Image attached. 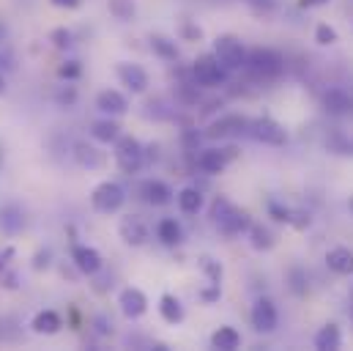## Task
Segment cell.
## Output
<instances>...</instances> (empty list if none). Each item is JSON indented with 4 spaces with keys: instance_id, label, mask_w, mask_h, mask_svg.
<instances>
[{
    "instance_id": "obj_44",
    "label": "cell",
    "mask_w": 353,
    "mask_h": 351,
    "mask_svg": "<svg viewBox=\"0 0 353 351\" xmlns=\"http://www.w3.org/2000/svg\"><path fill=\"white\" fill-rule=\"evenodd\" d=\"M3 36H6V30H3V25H0V39H3Z\"/></svg>"
},
{
    "instance_id": "obj_19",
    "label": "cell",
    "mask_w": 353,
    "mask_h": 351,
    "mask_svg": "<svg viewBox=\"0 0 353 351\" xmlns=\"http://www.w3.org/2000/svg\"><path fill=\"white\" fill-rule=\"evenodd\" d=\"M323 104H326V110L334 113V115H351L353 113V99L343 91V88H332V91H326Z\"/></svg>"
},
{
    "instance_id": "obj_6",
    "label": "cell",
    "mask_w": 353,
    "mask_h": 351,
    "mask_svg": "<svg viewBox=\"0 0 353 351\" xmlns=\"http://www.w3.org/2000/svg\"><path fill=\"white\" fill-rule=\"evenodd\" d=\"M247 66L258 77H276L282 72V55L274 50H252L247 55Z\"/></svg>"
},
{
    "instance_id": "obj_12",
    "label": "cell",
    "mask_w": 353,
    "mask_h": 351,
    "mask_svg": "<svg viewBox=\"0 0 353 351\" xmlns=\"http://www.w3.org/2000/svg\"><path fill=\"white\" fill-rule=\"evenodd\" d=\"M244 126H247V121H244L241 115H225V118L214 121V124L205 129V137H208V140H225V137L239 135Z\"/></svg>"
},
{
    "instance_id": "obj_2",
    "label": "cell",
    "mask_w": 353,
    "mask_h": 351,
    "mask_svg": "<svg viewBox=\"0 0 353 351\" xmlns=\"http://www.w3.org/2000/svg\"><path fill=\"white\" fill-rule=\"evenodd\" d=\"M214 58L222 64L225 72H233L247 64V50L236 36H219L214 41Z\"/></svg>"
},
{
    "instance_id": "obj_45",
    "label": "cell",
    "mask_w": 353,
    "mask_h": 351,
    "mask_svg": "<svg viewBox=\"0 0 353 351\" xmlns=\"http://www.w3.org/2000/svg\"><path fill=\"white\" fill-rule=\"evenodd\" d=\"M0 165H3V151H0Z\"/></svg>"
},
{
    "instance_id": "obj_46",
    "label": "cell",
    "mask_w": 353,
    "mask_h": 351,
    "mask_svg": "<svg viewBox=\"0 0 353 351\" xmlns=\"http://www.w3.org/2000/svg\"><path fill=\"white\" fill-rule=\"evenodd\" d=\"M351 302H353V288H351Z\"/></svg>"
},
{
    "instance_id": "obj_32",
    "label": "cell",
    "mask_w": 353,
    "mask_h": 351,
    "mask_svg": "<svg viewBox=\"0 0 353 351\" xmlns=\"http://www.w3.org/2000/svg\"><path fill=\"white\" fill-rule=\"evenodd\" d=\"M315 41H318V44H323V47H329V44H334V41H337V30H334L332 25L321 22V25L315 28Z\"/></svg>"
},
{
    "instance_id": "obj_15",
    "label": "cell",
    "mask_w": 353,
    "mask_h": 351,
    "mask_svg": "<svg viewBox=\"0 0 353 351\" xmlns=\"http://www.w3.org/2000/svg\"><path fill=\"white\" fill-rule=\"evenodd\" d=\"M143 198H145V203H151V206H168V203L173 200V189H170L165 181H159V178H148V181L143 184Z\"/></svg>"
},
{
    "instance_id": "obj_25",
    "label": "cell",
    "mask_w": 353,
    "mask_h": 351,
    "mask_svg": "<svg viewBox=\"0 0 353 351\" xmlns=\"http://www.w3.org/2000/svg\"><path fill=\"white\" fill-rule=\"evenodd\" d=\"M176 200H178V209L183 214H197L203 209V195H200L197 187H183L176 195Z\"/></svg>"
},
{
    "instance_id": "obj_43",
    "label": "cell",
    "mask_w": 353,
    "mask_h": 351,
    "mask_svg": "<svg viewBox=\"0 0 353 351\" xmlns=\"http://www.w3.org/2000/svg\"><path fill=\"white\" fill-rule=\"evenodd\" d=\"M348 209L353 211V195H351V200H348Z\"/></svg>"
},
{
    "instance_id": "obj_36",
    "label": "cell",
    "mask_w": 353,
    "mask_h": 351,
    "mask_svg": "<svg viewBox=\"0 0 353 351\" xmlns=\"http://www.w3.org/2000/svg\"><path fill=\"white\" fill-rule=\"evenodd\" d=\"M80 72H83V69H80V64H77V61H69V64H63V66H61V77H66V80H77V77H80Z\"/></svg>"
},
{
    "instance_id": "obj_8",
    "label": "cell",
    "mask_w": 353,
    "mask_h": 351,
    "mask_svg": "<svg viewBox=\"0 0 353 351\" xmlns=\"http://www.w3.org/2000/svg\"><path fill=\"white\" fill-rule=\"evenodd\" d=\"M233 160H236V151H233V149H205V151L197 157V168H200L203 173L216 176V173H222Z\"/></svg>"
},
{
    "instance_id": "obj_13",
    "label": "cell",
    "mask_w": 353,
    "mask_h": 351,
    "mask_svg": "<svg viewBox=\"0 0 353 351\" xmlns=\"http://www.w3.org/2000/svg\"><path fill=\"white\" fill-rule=\"evenodd\" d=\"M96 107H99L104 115H123V113L129 110V102H126V96H123L121 91L107 88V91H101V93L96 96Z\"/></svg>"
},
{
    "instance_id": "obj_41",
    "label": "cell",
    "mask_w": 353,
    "mask_h": 351,
    "mask_svg": "<svg viewBox=\"0 0 353 351\" xmlns=\"http://www.w3.org/2000/svg\"><path fill=\"white\" fill-rule=\"evenodd\" d=\"M329 0H301V8H315V6H326Z\"/></svg>"
},
{
    "instance_id": "obj_3",
    "label": "cell",
    "mask_w": 353,
    "mask_h": 351,
    "mask_svg": "<svg viewBox=\"0 0 353 351\" xmlns=\"http://www.w3.org/2000/svg\"><path fill=\"white\" fill-rule=\"evenodd\" d=\"M90 203L99 214H115L123 203H126V192L121 184L115 181H101L93 192H90Z\"/></svg>"
},
{
    "instance_id": "obj_24",
    "label": "cell",
    "mask_w": 353,
    "mask_h": 351,
    "mask_svg": "<svg viewBox=\"0 0 353 351\" xmlns=\"http://www.w3.org/2000/svg\"><path fill=\"white\" fill-rule=\"evenodd\" d=\"M74 160H77L83 168H88V171H96V168L104 165V154H101L99 149L88 146V143H77V146H74Z\"/></svg>"
},
{
    "instance_id": "obj_33",
    "label": "cell",
    "mask_w": 353,
    "mask_h": 351,
    "mask_svg": "<svg viewBox=\"0 0 353 351\" xmlns=\"http://www.w3.org/2000/svg\"><path fill=\"white\" fill-rule=\"evenodd\" d=\"M52 44L55 47H61V50H66V47H72V33L66 30V28H58V30H52Z\"/></svg>"
},
{
    "instance_id": "obj_35",
    "label": "cell",
    "mask_w": 353,
    "mask_h": 351,
    "mask_svg": "<svg viewBox=\"0 0 353 351\" xmlns=\"http://www.w3.org/2000/svg\"><path fill=\"white\" fill-rule=\"evenodd\" d=\"M55 99H58L61 104H74V102H77V91H74V86H66L55 93Z\"/></svg>"
},
{
    "instance_id": "obj_20",
    "label": "cell",
    "mask_w": 353,
    "mask_h": 351,
    "mask_svg": "<svg viewBox=\"0 0 353 351\" xmlns=\"http://www.w3.org/2000/svg\"><path fill=\"white\" fill-rule=\"evenodd\" d=\"M90 135H93V140H99V143H115V140L121 137V124L112 121V115L99 118V121H93Z\"/></svg>"
},
{
    "instance_id": "obj_9",
    "label": "cell",
    "mask_w": 353,
    "mask_h": 351,
    "mask_svg": "<svg viewBox=\"0 0 353 351\" xmlns=\"http://www.w3.org/2000/svg\"><path fill=\"white\" fill-rule=\"evenodd\" d=\"M250 319H252V327H255L258 332H274L276 324H279V313H276V307H274L271 299H258V302L252 305Z\"/></svg>"
},
{
    "instance_id": "obj_14",
    "label": "cell",
    "mask_w": 353,
    "mask_h": 351,
    "mask_svg": "<svg viewBox=\"0 0 353 351\" xmlns=\"http://www.w3.org/2000/svg\"><path fill=\"white\" fill-rule=\"evenodd\" d=\"M118 80L129 88L132 93H143V91L148 88V75H145V69L137 66V64H121V66H118Z\"/></svg>"
},
{
    "instance_id": "obj_30",
    "label": "cell",
    "mask_w": 353,
    "mask_h": 351,
    "mask_svg": "<svg viewBox=\"0 0 353 351\" xmlns=\"http://www.w3.org/2000/svg\"><path fill=\"white\" fill-rule=\"evenodd\" d=\"M134 0H110V14L115 17V19H121V22H129V19H134Z\"/></svg>"
},
{
    "instance_id": "obj_38",
    "label": "cell",
    "mask_w": 353,
    "mask_h": 351,
    "mask_svg": "<svg viewBox=\"0 0 353 351\" xmlns=\"http://www.w3.org/2000/svg\"><path fill=\"white\" fill-rule=\"evenodd\" d=\"M183 36H186V39H200V36H203V30H200V28H194V25H183Z\"/></svg>"
},
{
    "instance_id": "obj_47",
    "label": "cell",
    "mask_w": 353,
    "mask_h": 351,
    "mask_svg": "<svg viewBox=\"0 0 353 351\" xmlns=\"http://www.w3.org/2000/svg\"><path fill=\"white\" fill-rule=\"evenodd\" d=\"M351 316H353V310H351Z\"/></svg>"
},
{
    "instance_id": "obj_17",
    "label": "cell",
    "mask_w": 353,
    "mask_h": 351,
    "mask_svg": "<svg viewBox=\"0 0 353 351\" xmlns=\"http://www.w3.org/2000/svg\"><path fill=\"white\" fill-rule=\"evenodd\" d=\"M25 228V214L17 203H8L0 209V231L8 234V236H17L19 231Z\"/></svg>"
},
{
    "instance_id": "obj_37",
    "label": "cell",
    "mask_w": 353,
    "mask_h": 351,
    "mask_svg": "<svg viewBox=\"0 0 353 351\" xmlns=\"http://www.w3.org/2000/svg\"><path fill=\"white\" fill-rule=\"evenodd\" d=\"M268 211H271V217H274V220H279V222H288V217H290V209H282L276 200H271V203H268Z\"/></svg>"
},
{
    "instance_id": "obj_31",
    "label": "cell",
    "mask_w": 353,
    "mask_h": 351,
    "mask_svg": "<svg viewBox=\"0 0 353 351\" xmlns=\"http://www.w3.org/2000/svg\"><path fill=\"white\" fill-rule=\"evenodd\" d=\"M200 266H203V272H205L208 283H222V263L205 256V258H200Z\"/></svg>"
},
{
    "instance_id": "obj_26",
    "label": "cell",
    "mask_w": 353,
    "mask_h": 351,
    "mask_svg": "<svg viewBox=\"0 0 353 351\" xmlns=\"http://www.w3.org/2000/svg\"><path fill=\"white\" fill-rule=\"evenodd\" d=\"M159 313H162V319H165L168 324H181V321H183V305L178 302L173 294H162V299H159Z\"/></svg>"
},
{
    "instance_id": "obj_22",
    "label": "cell",
    "mask_w": 353,
    "mask_h": 351,
    "mask_svg": "<svg viewBox=\"0 0 353 351\" xmlns=\"http://www.w3.org/2000/svg\"><path fill=\"white\" fill-rule=\"evenodd\" d=\"M61 327H63V321L55 310H41L33 319V332H39V335H55Z\"/></svg>"
},
{
    "instance_id": "obj_18",
    "label": "cell",
    "mask_w": 353,
    "mask_h": 351,
    "mask_svg": "<svg viewBox=\"0 0 353 351\" xmlns=\"http://www.w3.org/2000/svg\"><path fill=\"white\" fill-rule=\"evenodd\" d=\"M72 258H74L77 269H80L83 274H96V272L101 269V256H99V250L85 247V245H77V247L72 250Z\"/></svg>"
},
{
    "instance_id": "obj_5",
    "label": "cell",
    "mask_w": 353,
    "mask_h": 351,
    "mask_svg": "<svg viewBox=\"0 0 353 351\" xmlns=\"http://www.w3.org/2000/svg\"><path fill=\"white\" fill-rule=\"evenodd\" d=\"M192 75H194V83H197V86H205V88L222 86L225 77H228V72H225L222 64L214 58V53H211V55H200V58L194 61V66H192Z\"/></svg>"
},
{
    "instance_id": "obj_42",
    "label": "cell",
    "mask_w": 353,
    "mask_h": 351,
    "mask_svg": "<svg viewBox=\"0 0 353 351\" xmlns=\"http://www.w3.org/2000/svg\"><path fill=\"white\" fill-rule=\"evenodd\" d=\"M3 93H6V75L0 72V96H3Z\"/></svg>"
},
{
    "instance_id": "obj_23",
    "label": "cell",
    "mask_w": 353,
    "mask_h": 351,
    "mask_svg": "<svg viewBox=\"0 0 353 351\" xmlns=\"http://www.w3.org/2000/svg\"><path fill=\"white\" fill-rule=\"evenodd\" d=\"M343 346V332L337 324H326L318 335H315V349L321 351H334Z\"/></svg>"
},
{
    "instance_id": "obj_34",
    "label": "cell",
    "mask_w": 353,
    "mask_h": 351,
    "mask_svg": "<svg viewBox=\"0 0 353 351\" xmlns=\"http://www.w3.org/2000/svg\"><path fill=\"white\" fill-rule=\"evenodd\" d=\"M288 222L293 225V228H299V231H304V228H310V214L307 211H290V217H288Z\"/></svg>"
},
{
    "instance_id": "obj_4",
    "label": "cell",
    "mask_w": 353,
    "mask_h": 351,
    "mask_svg": "<svg viewBox=\"0 0 353 351\" xmlns=\"http://www.w3.org/2000/svg\"><path fill=\"white\" fill-rule=\"evenodd\" d=\"M115 162L123 173H137L145 162L143 143L137 137H118L115 140Z\"/></svg>"
},
{
    "instance_id": "obj_29",
    "label": "cell",
    "mask_w": 353,
    "mask_h": 351,
    "mask_svg": "<svg viewBox=\"0 0 353 351\" xmlns=\"http://www.w3.org/2000/svg\"><path fill=\"white\" fill-rule=\"evenodd\" d=\"M250 242H252V247L255 250H271L274 247V236H271V231L263 228V225H250Z\"/></svg>"
},
{
    "instance_id": "obj_16",
    "label": "cell",
    "mask_w": 353,
    "mask_h": 351,
    "mask_svg": "<svg viewBox=\"0 0 353 351\" xmlns=\"http://www.w3.org/2000/svg\"><path fill=\"white\" fill-rule=\"evenodd\" d=\"M326 266H329L334 274L351 277L353 274V250H348V247H332V250L326 253Z\"/></svg>"
},
{
    "instance_id": "obj_7",
    "label": "cell",
    "mask_w": 353,
    "mask_h": 351,
    "mask_svg": "<svg viewBox=\"0 0 353 351\" xmlns=\"http://www.w3.org/2000/svg\"><path fill=\"white\" fill-rule=\"evenodd\" d=\"M247 126H250V135L263 146H285V140H288V132L274 118H258Z\"/></svg>"
},
{
    "instance_id": "obj_11",
    "label": "cell",
    "mask_w": 353,
    "mask_h": 351,
    "mask_svg": "<svg viewBox=\"0 0 353 351\" xmlns=\"http://www.w3.org/2000/svg\"><path fill=\"white\" fill-rule=\"evenodd\" d=\"M118 234H121V239H123L126 245H132V247H140V245H145V239H148V228H145V222H143L137 214L123 217L121 225H118Z\"/></svg>"
},
{
    "instance_id": "obj_1",
    "label": "cell",
    "mask_w": 353,
    "mask_h": 351,
    "mask_svg": "<svg viewBox=\"0 0 353 351\" xmlns=\"http://www.w3.org/2000/svg\"><path fill=\"white\" fill-rule=\"evenodd\" d=\"M211 220H214V225L219 228V234L228 236V239H236V236L247 234L250 225H252L250 214L241 211L239 206H233L225 195H219V198L211 203Z\"/></svg>"
},
{
    "instance_id": "obj_40",
    "label": "cell",
    "mask_w": 353,
    "mask_h": 351,
    "mask_svg": "<svg viewBox=\"0 0 353 351\" xmlns=\"http://www.w3.org/2000/svg\"><path fill=\"white\" fill-rule=\"evenodd\" d=\"M244 3H250V6H255V8H271V6H274V0H244Z\"/></svg>"
},
{
    "instance_id": "obj_39",
    "label": "cell",
    "mask_w": 353,
    "mask_h": 351,
    "mask_svg": "<svg viewBox=\"0 0 353 351\" xmlns=\"http://www.w3.org/2000/svg\"><path fill=\"white\" fill-rule=\"evenodd\" d=\"M52 6H58V8H77L80 0H52Z\"/></svg>"
},
{
    "instance_id": "obj_28",
    "label": "cell",
    "mask_w": 353,
    "mask_h": 351,
    "mask_svg": "<svg viewBox=\"0 0 353 351\" xmlns=\"http://www.w3.org/2000/svg\"><path fill=\"white\" fill-rule=\"evenodd\" d=\"M151 50H154V55H159L162 61H176L178 58L176 41L168 39V36H151Z\"/></svg>"
},
{
    "instance_id": "obj_10",
    "label": "cell",
    "mask_w": 353,
    "mask_h": 351,
    "mask_svg": "<svg viewBox=\"0 0 353 351\" xmlns=\"http://www.w3.org/2000/svg\"><path fill=\"white\" fill-rule=\"evenodd\" d=\"M118 305H121V313L126 319H140L148 310V296L140 288H123L118 296Z\"/></svg>"
},
{
    "instance_id": "obj_21",
    "label": "cell",
    "mask_w": 353,
    "mask_h": 351,
    "mask_svg": "<svg viewBox=\"0 0 353 351\" xmlns=\"http://www.w3.org/2000/svg\"><path fill=\"white\" fill-rule=\"evenodd\" d=\"M211 346L219 351H236L241 346V335H239V330H233V327H219V330L211 335Z\"/></svg>"
},
{
    "instance_id": "obj_27",
    "label": "cell",
    "mask_w": 353,
    "mask_h": 351,
    "mask_svg": "<svg viewBox=\"0 0 353 351\" xmlns=\"http://www.w3.org/2000/svg\"><path fill=\"white\" fill-rule=\"evenodd\" d=\"M157 236L168 245V247H176L183 242V231H181V225H178L173 217H168V220H162L159 222V228H157Z\"/></svg>"
}]
</instances>
